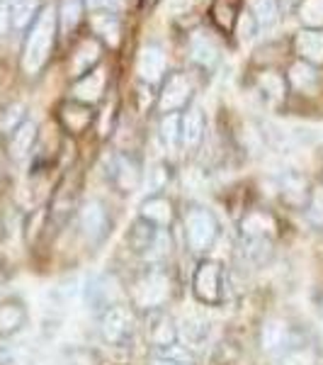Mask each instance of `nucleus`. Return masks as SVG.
Returning <instances> with one entry per match:
<instances>
[{"label":"nucleus","instance_id":"nucleus-33","mask_svg":"<svg viewBox=\"0 0 323 365\" xmlns=\"http://www.w3.org/2000/svg\"><path fill=\"white\" fill-rule=\"evenodd\" d=\"M302 20L307 22V25H314V27L323 25V0H304Z\"/></svg>","mask_w":323,"mask_h":365},{"label":"nucleus","instance_id":"nucleus-1","mask_svg":"<svg viewBox=\"0 0 323 365\" xmlns=\"http://www.w3.org/2000/svg\"><path fill=\"white\" fill-rule=\"evenodd\" d=\"M54 32H56V13L51 8H44L42 15L37 17L32 32L27 37L25 54H22V66L27 73H37L46 63L54 46Z\"/></svg>","mask_w":323,"mask_h":365},{"label":"nucleus","instance_id":"nucleus-25","mask_svg":"<svg viewBox=\"0 0 323 365\" xmlns=\"http://www.w3.org/2000/svg\"><path fill=\"white\" fill-rule=\"evenodd\" d=\"M117 182H120L125 190H132V187H137V182H139L137 163L129 161V158H120V161H117Z\"/></svg>","mask_w":323,"mask_h":365},{"label":"nucleus","instance_id":"nucleus-27","mask_svg":"<svg viewBox=\"0 0 323 365\" xmlns=\"http://www.w3.org/2000/svg\"><path fill=\"white\" fill-rule=\"evenodd\" d=\"M83 15V0H61V25L63 29H73Z\"/></svg>","mask_w":323,"mask_h":365},{"label":"nucleus","instance_id":"nucleus-32","mask_svg":"<svg viewBox=\"0 0 323 365\" xmlns=\"http://www.w3.org/2000/svg\"><path fill=\"white\" fill-rule=\"evenodd\" d=\"M307 215L314 225L323 227V187H314L309 192V205H307Z\"/></svg>","mask_w":323,"mask_h":365},{"label":"nucleus","instance_id":"nucleus-17","mask_svg":"<svg viewBox=\"0 0 323 365\" xmlns=\"http://www.w3.org/2000/svg\"><path fill=\"white\" fill-rule=\"evenodd\" d=\"M102 88H105V73L102 71H92L90 76H85L83 81L75 83V98L80 103H95V100L102 96Z\"/></svg>","mask_w":323,"mask_h":365},{"label":"nucleus","instance_id":"nucleus-2","mask_svg":"<svg viewBox=\"0 0 323 365\" xmlns=\"http://www.w3.org/2000/svg\"><path fill=\"white\" fill-rule=\"evenodd\" d=\"M219 237V222L204 207H190L185 212V239L195 253H207Z\"/></svg>","mask_w":323,"mask_h":365},{"label":"nucleus","instance_id":"nucleus-12","mask_svg":"<svg viewBox=\"0 0 323 365\" xmlns=\"http://www.w3.org/2000/svg\"><path fill=\"white\" fill-rule=\"evenodd\" d=\"M137 66H139L141 78L149 81V83H156L163 76V71H166V54H163L158 46H144L139 54Z\"/></svg>","mask_w":323,"mask_h":365},{"label":"nucleus","instance_id":"nucleus-16","mask_svg":"<svg viewBox=\"0 0 323 365\" xmlns=\"http://www.w3.org/2000/svg\"><path fill=\"white\" fill-rule=\"evenodd\" d=\"M112 280L107 278H95L92 282H88V304L92 309H107L115 304V290H110Z\"/></svg>","mask_w":323,"mask_h":365},{"label":"nucleus","instance_id":"nucleus-37","mask_svg":"<svg viewBox=\"0 0 323 365\" xmlns=\"http://www.w3.org/2000/svg\"><path fill=\"white\" fill-rule=\"evenodd\" d=\"M8 25H10V15H8V10L0 8V37H3V34L8 32Z\"/></svg>","mask_w":323,"mask_h":365},{"label":"nucleus","instance_id":"nucleus-8","mask_svg":"<svg viewBox=\"0 0 323 365\" xmlns=\"http://www.w3.org/2000/svg\"><path fill=\"white\" fill-rule=\"evenodd\" d=\"M190 100V81L183 73H175L168 78L166 88L161 93V110L163 113H175Z\"/></svg>","mask_w":323,"mask_h":365},{"label":"nucleus","instance_id":"nucleus-20","mask_svg":"<svg viewBox=\"0 0 323 365\" xmlns=\"http://www.w3.org/2000/svg\"><path fill=\"white\" fill-rule=\"evenodd\" d=\"M277 365H316V351L311 346H287L280 353Z\"/></svg>","mask_w":323,"mask_h":365},{"label":"nucleus","instance_id":"nucleus-36","mask_svg":"<svg viewBox=\"0 0 323 365\" xmlns=\"http://www.w3.org/2000/svg\"><path fill=\"white\" fill-rule=\"evenodd\" d=\"M255 17L250 13H243L240 15V22H238V37L240 39H250L255 34Z\"/></svg>","mask_w":323,"mask_h":365},{"label":"nucleus","instance_id":"nucleus-21","mask_svg":"<svg viewBox=\"0 0 323 365\" xmlns=\"http://www.w3.org/2000/svg\"><path fill=\"white\" fill-rule=\"evenodd\" d=\"M151 341H154L156 349L175 344V341H178V329H175V324L170 319L161 317V319H156L154 327H151Z\"/></svg>","mask_w":323,"mask_h":365},{"label":"nucleus","instance_id":"nucleus-34","mask_svg":"<svg viewBox=\"0 0 323 365\" xmlns=\"http://www.w3.org/2000/svg\"><path fill=\"white\" fill-rule=\"evenodd\" d=\"M285 197L290 200V202H302L304 195H307V180L299 178V175H290V178L285 180Z\"/></svg>","mask_w":323,"mask_h":365},{"label":"nucleus","instance_id":"nucleus-35","mask_svg":"<svg viewBox=\"0 0 323 365\" xmlns=\"http://www.w3.org/2000/svg\"><path fill=\"white\" fill-rule=\"evenodd\" d=\"M163 137H166V141L170 146H175V141L180 139V127H178V117L175 115H168L166 120H163Z\"/></svg>","mask_w":323,"mask_h":365},{"label":"nucleus","instance_id":"nucleus-4","mask_svg":"<svg viewBox=\"0 0 323 365\" xmlns=\"http://www.w3.org/2000/svg\"><path fill=\"white\" fill-rule=\"evenodd\" d=\"M170 295V280L161 270H151L134 285V299L144 309H158Z\"/></svg>","mask_w":323,"mask_h":365},{"label":"nucleus","instance_id":"nucleus-22","mask_svg":"<svg viewBox=\"0 0 323 365\" xmlns=\"http://www.w3.org/2000/svg\"><path fill=\"white\" fill-rule=\"evenodd\" d=\"M290 81L297 91H304V93H311L316 88V73L307 61H297L295 66L290 68Z\"/></svg>","mask_w":323,"mask_h":365},{"label":"nucleus","instance_id":"nucleus-11","mask_svg":"<svg viewBox=\"0 0 323 365\" xmlns=\"http://www.w3.org/2000/svg\"><path fill=\"white\" fill-rule=\"evenodd\" d=\"M27 322V309L17 299H8L0 304V336H13Z\"/></svg>","mask_w":323,"mask_h":365},{"label":"nucleus","instance_id":"nucleus-6","mask_svg":"<svg viewBox=\"0 0 323 365\" xmlns=\"http://www.w3.org/2000/svg\"><path fill=\"white\" fill-rule=\"evenodd\" d=\"M78 222L85 239L92 241V244L107 234V212H105L102 202H97V200H88L83 207H80Z\"/></svg>","mask_w":323,"mask_h":365},{"label":"nucleus","instance_id":"nucleus-9","mask_svg":"<svg viewBox=\"0 0 323 365\" xmlns=\"http://www.w3.org/2000/svg\"><path fill=\"white\" fill-rule=\"evenodd\" d=\"M275 220L268 215V212H260V210H253L248 212V215L243 217V222H240V234H243L245 239H268L275 234Z\"/></svg>","mask_w":323,"mask_h":365},{"label":"nucleus","instance_id":"nucleus-13","mask_svg":"<svg viewBox=\"0 0 323 365\" xmlns=\"http://www.w3.org/2000/svg\"><path fill=\"white\" fill-rule=\"evenodd\" d=\"M297 51L309 63H323V34L314 29H304L297 34Z\"/></svg>","mask_w":323,"mask_h":365},{"label":"nucleus","instance_id":"nucleus-39","mask_svg":"<svg viewBox=\"0 0 323 365\" xmlns=\"http://www.w3.org/2000/svg\"><path fill=\"white\" fill-rule=\"evenodd\" d=\"M3 282H5V275H3V273H0V287H3Z\"/></svg>","mask_w":323,"mask_h":365},{"label":"nucleus","instance_id":"nucleus-10","mask_svg":"<svg viewBox=\"0 0 323 365\" xmlns=\"http://www.w3.org/2000/svg\"><path fill=\"white\" fill-rule=\"evenodd\" d=\"M141 220L154 227H168L173 222V202L161 195L144 200V205H141Z\"/></svg>","mask_w":323,"mask_h":365},{"label":"nucleus","instance_id":"nucleus-7","mask_svg":"<svg viewBox=\"0 0 323 365\" xmlns=\"http://www.w3.org/2000/svg\"><path fill=\"white\" fill-rule=\"evenodd\" d=\"M290 346V324L285 319H268L260 329V349L265 353H277Z\"/></svg>","mask_w":323,"mask_h":365},{"label":"nucleus","instance_id":"nucleus-40","mask_svg":"<svg viewBox=\"0 0 323 365\" xmlns=\"http://www.w3.org/2000/svg\"><path fill=\"white\" fill-rule=\"evenodd\" d=\"M156 365H173V363H166V361H158Z\"/></svg>","mask_w":323,"mask_h":365},{"label":"nucleus","instance_id":"nucleus-41","mask_svg":"<svg viewBox=\"0 0 323 365\" xmlns=\"http://www.w3.org/2000/svg\"><path fill=\"white\" fill-rule=\"evenodd\" d=\"M0 3H5V0H0Z\"/></svg>","mask_w":323,"mask_h":365},{"label":"nucleus","instance_id":"nucleus-30","mask_svg":"<svg viewBox=\"0 0 323 365\" xmlns=\"http://www.w3.org/2000/svg\"><path fill=\"white\" fill-rule=\"evenodd\" d=\"M258 86H260L272 100L285 98V81H282L277 73H263L260 78H258Z\"/></svg>","mask_w":323,"mask_h":365},{"label":"nucleus","instance_id":"nucleus-24","mask_svg":"<svg viewBox=\"0 0 323 365\" xmlns=\"http://www.w3.org/2000/svg\"><path fill=\"white\" fill-rule=\"evenodd\" d=\"M92 27L97 34H102L110 44L120 42V22L115 20V15H95L92 17Z\"/></svg>","mask_w":323,"mask_h":365},{"label":"nucleus","instance_id":"nucleus-26","mask_svg":"<svg viewBox=\"0 0 323 365\" xmlns=\"http://www.w3.org/2000/svg\"><path fill=\"white\" fill-rule=\"evenodd\" d=\"M192 56H195V61H199L202 66H211V63L216 61V49L207 37H199L197 34V37L192 39Z\"/></svg>","mask_w":323,"mask_h":365},{"label":"nucleus","instance_id":"nucleus-15","mask_svg":"<svg viewBox=\"0 0 323 365\" xmlns=\"http://www.w3.org/2000/svg\"><path fill=\"white\" fill-rule=\"evenodd\" d=\"M37 139V125L34 122H22L15 127L13 137H10V156L25 158L32 151V144Z\"/></svg>","mask_w":323,"mask_h":365},{"label":"nucleus","instance_id":"nucleus-23","mask_svg":"<svg viewBox=\"0 0 323 365\" xmlns=\"http://www.w3.org/2000/svg\"><path fill=\"white\" fill-rule=\"evenodd\" d=\"M250 15L258 25H272L277 17V0H250Z\"/></svg>","mask_w":323,"mask_h":365},{"label":"nucleus","instance_id":"nucleus-28","mask_svg":"<svg viewBox=\"0 0 323 365\" xmlns=\"http://www.w3.org/2000/svg\"><path fill=\"white\" fill-rule=\"evenodd\" d=\"M183 327H185L183 334H185V339L190 346H202L209 336V327L202 322H197V319H187Z\"/></svg>","mask_w":323,"mask_h":365},{"label":"nucleus","instance_id":"nucleus-29","mask_svg":"<svg viewBox=\"0 0 323 365\" xmlns=\"http://www.w3.org/2000/svg\"><path fill=\"white\" fill-rule=\"evenodd\" d=\"M34 5H37V0H13V10H10V15H13L15 27H25L27 22L32 20Z\"/></svg>","mask_w":323,"mask_h":365},{"label":"nucleus","instance_id":"nucleus-31","mask_svg":"<svg viewBox=\"0 0 323 365\" xmlns=\"http://www.w3.org/2000/svg\"><path fill=\"white\" fill-rule=\"evenodd\" d=\"M63 122H66V127H70L73 132H80L88 122H90V113H88L85 108H63Z\"/></svg>","mask_w":323,"mask_h":365},{"label":"nucleus","instance_id":"nucleus-5","mask_svg":"<svg viewBox=\"0 0 323 365\" xmlns=\"http://www.w3.org/2000/svg\"><path fill=\"white\" fill-rule=\"evenodd\" d=\"M100 334H102V339L107 344L120 346L132 334V314L125 307H120V304L107 307L102 312V317H100Z\"/></svg>","mask_w":323,"mask_h":365},{"label":"nucleus","instance_id":"nucleus-3","mask_svg":"<svg viewBox=\"0 0 323 365\" xmlns=\"http://www.w3.org/2000/svg\"><path fill=\"white\" fill-rule=\"evenodd\" d=\"M221 280H224L221 263L202 261L197 266V270H195V278H192V290H195V297L202 304H219L221 295H224Z\"/></svg>","mask_w":323,"mask_h":365},{"label":"nucleus","instance_id":"nucleus-18","mask_svg":"<svg viewBox=\"0 0 323 365\" xmlns=\"http://www.w3.org/2000/svg\"><path fill=\"white\" fill-rule=\"evenodd\" d=\"M202 134H204L202 113H199V110H190V113L183 117V122H180V139H183V144L187 146H197Z\"/></svg>","mask_w":323,"mask_h":365},{"label":"nucleus","instance_id":"nucleus-38","mask_svg":"<svg viewBox=\"0 0 323 365\" xmlns=\"http://www.w3.org/2000/svg\"><path fill=\"white\" fill-rule=\"evenodd\" d=\"M170 3H173L175 10H185V8H190V5L195 3V0H170Z\"/></svg>","mask_w":323,"mask_h":365},{"label":"nucleus","instance_id":"nucleus-19","mask_svg":"<svg viewBox=\"0 0 323 365\" xmlns=\"http://www.w3.org/2000/svg\"><path fill=\"white\" fill-rule=\"evenodd\" d=\"M100 58V44L95 39H85L83 44L78 46V51H75V58H73V73H85V71H90V66Z\"/></svg>","mask_w":323,"mask_h":365},{"label":"nucleus","instance_id":"nucleus-14","mask_svg":"<svg viewBox=\"0 0 323 365\" xmlns=\"http://www.w3.org/2000/svg\"><path fill=\"white\" fill-rule=\"evenodd\" d=\"M129 246H132L137 253H149L151 249L158 246V229L149 222L139 220L137 225L129 232Z\"/></svg>","mask_w":323,"mask_h":365}]
</instances>
